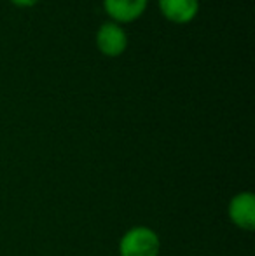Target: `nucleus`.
<instances>
[{
	"instance_id": "1",
	"label": "nucleus",
	"mask_w": 255,
	"mask_h": 256,
	"mask_svg": "<svg viewBox=\"0 0 255 256\" xmlns=\"http://www.w3.org/2000/svg\"><path fill=\"white\" fill-rule=\"evenodd\" d=\"M117 251L119 256H159L161 239L150 226L135 225L123 234Z\"/></svg>"
},
{
	"instance_id": "2",
	"label": "nucleus",
	"mask_w": 255,
	"mask_h": 256,
	"mask_svg": "<svg viewBox=\"0 0 255 256\" xmlns=\"http://www.w3.org/2000/svg\"><path fill=\"white\" fill-rule=\"evenodd\" d=\"M95 46L105 58H121L128 51L129 37L124 26L114 21H103L95 34Z\"/></svg>"
},
{
	"instance_id": "3",
	"label": "nucleus",
	"mask_w": 255,
	"mask_h": 256,
	"mask_svg": "<svg viewBox=\"0 0 255 256\" xmlns=\"http://www.w3.org/2000/svg\"><path fill=\"white\" fill-rule=\"evenodd\" d=\"M227 216L231 223L239 230H255V196L252 192H238L227 204Z\"/></svg>"
},
{
	"instance_id": "4",
	"label": "nucleus",
	"mask_w": 255,
	"mask_h": 256,
	"mask_svg": "<svg viewBox=\"0 0 255 256\" xmlns=\"http://www.w3.org/2000/svg\"><path fill=\"white\" fill-rule=\"evenodd\" d=\"M102 7L109 21L124 26L138 21L145 14L149 0H102Z\"/></svg>"
},
{
	"instance_id": "5",
	"label": "nucleus",
	"mask_w": 255,
	"mask_h": 256,
	"mask_svg": "<svg viewBox=\"0 0 255 256\" xmlns=\"http://www.w3.org/2000/svg\"><path fill=\"white\" fill-rule=\"evenodd\" d=\"M157 9L168 23L184 26L197 18L201 2L199 0H157Z\"/></svg>"
},
{
	"instance_id": "6",
	"label": "nucleus",
	"mask_w": 255,
	"mask_h": 256,
	"mask_svg": "<svg viewBox=\"0 0 255 256\" xmlns=\"http://www.w3.org/2000/svg\"><path fill=\"white\" fill-rule=\"evenodd\" d=\"M14 7H20V9H28V7L37 6L41 0H9Z\"/></svg>"
}]
</instances>
